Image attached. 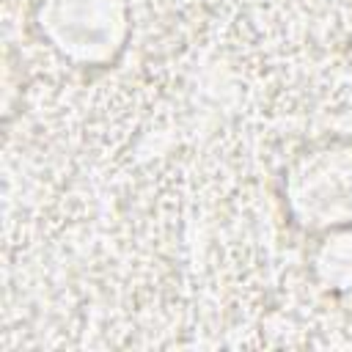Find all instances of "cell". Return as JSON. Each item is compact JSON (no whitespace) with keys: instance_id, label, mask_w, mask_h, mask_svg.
<instances>
[{"instance_id":"obj_1","label":"cell","mask_w":352,"mask_h":352,"mask_svg":"<svg viewBox=\"0 0 352 352\" xmlns=\"http://www.w3.org/2000/svg\"><path fill=\"white\" fill-rule=\"evenodd\" d=\"M289 198L311 228L352 223V146H324L300 157L289 173Z\"/></svg>"},{"instance_id":"obj_2","label":"cell","mask_w":352,"mask_h":352,"mask_svg":"<svg viewBox=\"0 0 352 352\" xmlns=\"http://www.w3.org/2000/svg\"><path fill=\"white\" fill-rule=\"evenodd\" d=\"M41 28L55 47L77 60H107L121 47L126 16L121 0H47Z\"/></svg>"},{"instance_id":"obj_3","label":"cell","mask_w":352,"mask_h":352,"mask_svg":"<svg viewBox=\"0 0 352 352\" xmlns=\"http://www.w3.org/2000/svg\"><path fill=\"white\" fill-rule=\"evenodd\" d=\"M319 275L341 292H352V223L330 236L316 256Z\"/></svg>"}]
</instances>
